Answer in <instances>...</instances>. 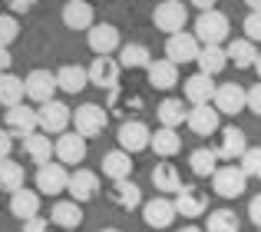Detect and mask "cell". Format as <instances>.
<instances>
[{
  "instance_id": "28",
  "label": "cell",
  "mask_w": 261,
  "mask_h": 232,
  "mask_svg": "<svg viewBox=\"0 0 261 232\" xmlns=\"http://www.w3.org/2000/svg\"><path fill=\"white\" fill-rule=\"evenodd\" d=\"M129 173H133V156H129V153H122V149H113V153L102 156V176H109L113 182L129 179Z\"/></svg>"
},
{
  "instance_id": "11",
  "label": "cell",
  "mask_w": 261,
  "mask_h": 232,
  "mask_svg": "<svg viewBox=\"0 0 261 232\" xmlns=\"http://www.w3.org/2000/svg\"><path fill=\"white\" fill-rule=\"evenodd\" d=\"M89 83L93 86H99V90H119V73H122V66H119V60H113V57H96L93 63H89Z\"/></svg>"
},
{
  "instance_id": "52",
  "label": "cell",
  "mask_w": 261,
  "mask_h": 232,
  "mask_svg": "<svg viewBox=\"0 0 261 232\" xmlns=\"http://www.w3.org/2000/svg\"><path fill=\"white\" fill-rule=\"evenodd\" d=\"M99 232H119V229H99Z\"/></svg>"
},
{
  "instance_id": "45",
  "label": "cell",
  "mask_w": 261,
  "mask_h": 232,
  "mask_svg": "<svg viewBox=\"0 0 261 232\" xmlns=\"http://www.w3.org/2000/svg\"><path fill=\"white\" fill-rule=\"evenodd\" d=\"M10 149H13V136L7 129H0V159H10Z\"/></svg>"
},
{
  "instance_id": "5",
  "label": "cell",
  "mask_w": 261,
  "mask_h": 232,
  "mask_svg": "<svg viewBox=\"0 0 261 232\" xmlns=\"http://www.w3.org/2000/svg\"><path fill=\"white\" fill-rule=\"evenodd\" d=\"M109 110H102L99 103H83L73 110V126H76L80 136H86V140H93V136H99L102 129H106L109 123Z\"/></svg>"
},
{
  "instance_id": "51",
  "label": "cell",
  "mask_w": 261,
  "mask_h": 232,
  "mask_svg": "<svg viewBox=\"0 0 261 232\" xmlns=\"http://www.w3.org/2000/svg\"><path fill=\"white\" fill-rule=\"evenodd\" d=\"M178 232H205V229H198V226H185V229H178Z\"/></svg>"
},
{
  "instance_id": "27",
  "label": "cell",
  "mask_w": 261,
  "mask_h": 232,
  "mask_svg": "<svg viewBox=\"0 0 261 232\" xmlns=\"http://www.w3.org/2000/svg\"><path fill=\"white\" fill-rule=\"evenodd\" d=\"M10 213L17 216V219H37L40 216V193H30V189H17V193L10 196Z\"/></svg>"
},
{
  "instance_id": "25",
  "label": "cell",
  "mask_w": 261,
  "mask_h": 232,
  "mask_svg": "<svg viewBox=\"0 0 261 232\" xmlns=\"http://www.w3.org/2000/svg\"><path fill=\"white\" fill-rule=\"evenodd\" d=\"M146 73H149V86H155V90H172L178 83V66L172 60H152Z\"/></svg>"
},
{
  "instance_id": "21",
  "label": "cell",
  "mask_w": 261,
  "mask_h": 232,
  "mask_svg": "<svg viewBox=\"0 0 261 232\" xmlns=\"http://www.w3.org/2000/svg\"><path fill=\"white\" fill-rule=\"evenodd\" d=\"M63 24L70 30H89L96 24V10L89 7V0H66L63 4Z\"/></svg>"
},
{
  "instance_id": "31",
  "label": "cell",
  "mask_w": 261,
  "mask_h": 232,
  "mask_svg": "<svg viewBox=\"0 0 261 232\" xmlns=\"http://www.w3.org/2000/svg\"><path fill=\"white\" fill-rule=\"evenodd\" d=\"M27 97V86L20 77H13V73H0V106H20Z\"/></svg>"
},
{
  "instance_id": "38",
  "label": "cell",
  "mask_w": 261,
  "mask_h": 232,
  "mask_svg": "<svg viewBox=\"0 0 261 232\" xmlns=\"http://www.w3.org/2000/svg\"><path fill=\"white\" fill-rule=\"evenodd\" d=\"M205 232H238V216L231 209H215V213H208Z\"/></svg>"
},
{
  "instance_id": "3",
  "label": "cell",
  "mask_w": 261,
  "mask_h": 232,
  "mask_svg": "<svg viewBox=\"0 0 261 232\" xmlns=\"http://www.w3.org/2000/svg\"><path fill=\"white\" fill-rule=\"evenodd\" d=\"M152 24H155V30L169 33V37L182 33L185 24H189V7H182V0H162L152 10Z\"/></svg>"
},
{
  "instance_id": "10",
  "label": "cell",
  "mask_w": 261,
  "mask_h": 232,
  "mask_svg": "<svg viewBox=\"0 0 261 232\" xmlns=\"http://www.w3.org/2000/svg\"><path fill=\"white\" fill-rule=\"evenodd\" d=\"M86 43L96 57H109V53H116L122 47V37L113 24H93L86 30Z\"/></svg>"
},
{
  "instance_id": "29",
  "label": "cell",
  "mask_w": 261,
  "mask_h": 232,
  "mask_svg": "<svg viewBox=\"0 0 261 232\" xmlns=\"http://www.w3.org/2000/svg\"><path fill=\"white\" fill-rule=\"evenodd\" d=\"M155 116H159V123H162L166 129H175V126H182V123H185L189 106H185L182 100H175V97H166L159 106H155Z\"/></svg>"
},
{
  "instance_id": "37",
  "label": "cell",
  "mask_w": 261,
  "mask_h": 232,
  "mask_svg": "<svg viewBox=\"0 0 261 232\" xmlns=\"http://www.w3.org/2000/svg\"><path fill=\"white\" fill-rule=\"evenodd\" d=\"M189 169H192L195 176H215V169H218V156H215V149H208V146L195 149V153L189 156Z\"/></svg>"
},
{
  "instance_id": "8",
  "label": "cell",
  "mask_w": 261,
  "mask_h": 232,
  "mask_svg": "<svg viewBox=\"0 0 261 232\" xmlns=\"http://www.w3.org/2000/svg\"><path fill=\"white\" fill-rule=\"evenodd\" d=\"M4 129L10 136H17V140H27V136H33L40 129V123H37V110L33 106H10V110L4 113Z\"/></svg>"
},
{
  "instance_id": "53",
  "label": "cell",
  "mask_w": 261,
  "mask_h": 232,
  "mask_svg": "<svg viewBox=\"0 0 261 232\" xmlns=\"http://www.w3.org/2000/svg\"><path fill=\"white\" fill-rule=\"evenodd\" d=\"M258 232H261V229H258Z\"/></svg>"
},
{
  "instance_id": "19",
  "label": "cell",
  "mask_w": 261,
  "mask_h": 232,
  "mask_svg": "<svg viewBox=\"0 0 261 232\" xmlns=\"http://www.w3.org/2000/svg\"><path fill=\"white\" fill-rule=\"evenodd\" d=\"M245 149H248V136H245V129L225 126L222 129V140H218V146H215V156H218V159L235 163V159H242V156H245Z\"/></svg>"
},
{
  "instance_id": "4",
  "label": "cell",
  "mask_w": 261,
  "mask_h": 232,
  "mask_svg": "<svg viewBox=\"0 0 261 232\" xmlns=\"http://www.w3.org/2000/svg\"><path fill=\"white\" fill-rule=\"evenodd\" d=\"M212 189L222 199H238L248 189V176L242 173V166H218L215 176H212Z\"/></svg>"
},
{
  "instance_id": "24",
  "label": "cell",
  "mask_w": 261,
  "mask_h": 232,
  "mask_svg": "<svg viewBox=\"0 0 261 232\" xmlns=\"http://www.w3.org/2000/svg\"><path fill=\"white\" fill-rule=\"evenodd\" d=\"M109 199L116 202V206L119 209H139L142 206V189L136 186L133 179H119V182H113V186H109Z\"/></svg>"
},
{
  "instance_id": "6",
  "label": "cell",
  "mask_w": 261,
  "mask_h": 232,
  "mask_svg": "<svg viewBox=\"0 0 261 232\" xmlns=\"http://www.w3.org/2000/svg\"><path fill=\"white\" fill-rule=\"evenodd\" d=\"M212 106L222 116H238L242 110H248V90L242 83H218Z\"/></svg>"
},
{
  "instance_id": "15",
  "label": "cell",
  "mask_w": 261,
  "mask_h": 232,
  "mask_svg": "<svg viewBox=\"0 0 261 232\" xmlns=\"http://www.w3.org/2000/svg\"><path fill=\"white\" fill-rule=\"evenodd\" d=\"M175 202L166 199V196H155V199L142 202V222H146L149 229H169L175 219Z\"/></svg>"
},
{
  "instance_id": "46",
  "label": "cell",
  "mask_w": 261,
  "mask_h": 232,
  "mask_svg": "<svg viewBox=\"0 0 261 232\" xmlns=\"http://www.w3.org/2000/svg\"><path fill=\"white\" fill-rule=\"evenodd\" d=\"M248 219L255 222V226L261 229V196H255V199L248 202Z\"/></svg>"
},
{
  "instance_id": "20",
  "label": "cell",
  "mask_w": 261,
  "mask_h": 232,
  "mask_svg": "<svg viewBox=\"0 0 261 232\" xmlns=\"http://www.w3.org/2000/svg\"><path fill=\"white\" fill-rule=\"evenodd\" d=\"M215 77H208V73H192L189 80H185V100H189L192 106H202V103H212L215 100Z\"/></svg>"
},
{
  "instance_id": "48",
  "label": "cell",
  "mask_w": 261,
  "mask_h": 232,
  "mask_svg": "<svg viewBox=\"0 0 261 232\" xmlns=\"http://www.w3.org/2000/svg\"><path fill=\"white\" fill-rule=\"evenodd\" d=\"M215 4H218V0H192V7H198V10H215Z\"/></svg>"
},
{
  "instance_id": "33",
  "label": "cell",
  "mask_w": 261,
  "mask_h": 232,
  "mask_svg": "<svg viewBox=\"0 0 261 232\" xmlns=\"http://www.w3.org/2000/svg\"><path fill=\"white\" fill-rule=\"evenodd\" d=\"M225 53H228V63L242 66V70L255 66V60H258V50H255V43H251V40H245V37H242V40H228Z\"/></svg>"
},
{
  "instance_id": "47",
  "label": "cell",
  "mask_w": 261,
  "mask_h": 232,
  "mask_svg": "<svg viewBox=\"0 0 261 232\" xmlns=\"http://www.w3.org/2000/svg\"><path fill=\"white\" fill-rule=\"evenodd\" d=\"M10 63H13L10 47H0V73H10Z\"/></svg>"
},
{
  "instance_id": "30",
  "label": "cell",
  "mask_w": 261,
  "mask_h": 232,
  "mask_svg": "<svg viewBox=\"0 0 261 232\" xmlns=\"http://www.w3.org/2000/svg\"><path fill=\"white\" fill-rule=\"evenodd\" d=\"M198 73H208V77H218V73L228 66V53L225 47H202L198 50Z\"/></svg>"
},
{
  "instance_id": "39",
  "label": "cell",
  "mask_w": 261,
  "mask_h": 232,
  "mask_svg": "<svg viewBox=\"0 0 261 232\" xmlns=\"http://www.w3.org/2000/svg\"><path fill=\"white\" fill-rule=\"evenodd\" d=\"M238 166H242V173L248 176V179H261V146L245 149V156L238 159Z\"/></svg>"
},
{
  "instance_id": "44",
  "label": "cell",
  "mask_w": 261,
  "mask_h": 232,
  "mask_svg": "<svg viewBox=\"0 0 261 232\" xmlns=\"http://www.w3.org/2000/svg\"><path fill=\"white\" fill-rule=\"evenodd\" d=\"M7 7H10V13L17 17V13H30L33 7H37V0H4Z\"/></svg>"
},
{
  "instance_id": "32",
  "label": "cell",
  "mask_w": 261,
  "mask_h": 232,
  "mask_svg": "<svg viewBox=\"0 0 261 232\" xmlns=\"http://www.w3.org/2000/svg\"><path fill=\"white\" fill-rule=\"evenodd\" d=\"M27 182V173H23V163L17 159H0V189L4 193H17V189H23Z\"/></svg>"
},
{
  "instance_id": "16",
  "label": "cell",
  "mask_w": 261,
  "mask_h": 232,
  "mask_svg": "<svg viewBox=\"0 0 261 232\" xmlns=\"http://www.w3.org/2000/svg\"><path fill=\"white\" fill-rule=\"evenodd\" d=\"M185 123H189V129L195 136H215L218 126H222V113L212 103H202V106H192L189 116H185Z\"/></svg>"
},
{
  "instance_id": "23",
  "label": "cell",
  "mask_w": 261,
  "mask_h": 232,
  "mask_svg": "<svg viewBox=\"0 0 261 232\" xmlns=\"http://www.w3.org/2000/svg\"><path fill=\"white\" fill-rule=\"evenodd\" d=\"M50 222H53V226H60V229H80V226H83V206H80V202H73V199L53 202Z\"/></svg>"
},
{
  "instance_id": "49",
  "label": "cell",
  "mask_w": 261,
  "mask_h": 232,
  "mask_svg": "<svg viewBox=\"0 0 261 232\" xmlns=\"http://www.w3.org/2000/svg\"><path fill=\"white\" fill-rule=\"evenodd\" d=\"M245 4L251 7V13H255V10H261V0H245Z\"/></svg>"
},
{
  "instance_id": "35",
  "label": "cell",
  "mask_w": 261,
  "mask_h": 232,
  "mask_svg": "<svg viewBox=\"0 0 261 232\" xmlns=\"http://www.w3.org/2000/svg\"><path fill=\"white\" fill-rule=\"evenodd\" d=\"M149 149H155V156L169 159V156H175L178 149H182V140H178V133H175V129L159 126V129L152 133V140H149Z\"/></svg>"
},
{
  "instance_id": "22",
  "label": "cell",
  "mask_w": 261,
  "mask_h": 232,
  "mask_svg": "<svg viewBox=\"0 0 261 232\" xmlns=\"http://www.w3.org/2000/svg\"><path fill=\"white\" fill-rule=\"evenodd\" d=\"M57 86H60L63 93H70V97L83 93L86 86H89V73H86V66H80V63H66V66H60V70H57Z\"/></svg>"
},
{
  "instance_id": "26",
  "label": "cell",
  "mask_w": 261,
  "mask_h": 232,
  "mask_svg": "<svg viewBox=\"0 0 261 232\" xmlns=\"http://www.w3.org/2000/svg\"><path fill=\"white\" fill-rule=\"evenodd\" d=\"M23 153L30 156L37 166H43V163H53V156H57V146H53V140L46 133H33L23 140Z\"/></svg>"
},
{
  "instance_id": "41",
  "label": "cell",
  "mask_w": 261,
  "mask_h": 232,
  "mask_svg": "<svg viewBox=\"0 0 261 232\" xmlns=\"http://www.w3.org/2000/svg\"><path fill=\"white\" fill-rule=\"evenodd\" d=\"M245 40H251V43L261 40V10H255V13L245 17Z\"/></svg>"
},
{
  "instance_id": "13",
  "label": "cell",
  "mask_w": 261,
  "mask_h": 232,
  "mask_svg": "<svg viewBox=\"0 0 261 232\" xmlns=\"http://www.w3.org/2000/svg\"><path fill=\"white\" fill-rule=\"evenodd\" d=\"M53 146H57V163H63V166H80L86 159V136H80L76 129L73 133L66 129L63 136H57Z\"/></svg>"
},
{
  "instance_id": "36",
  "label": "cell",
  "mask_w": 261,
  "mask_h": 232,
  "mask_svg": "<svg viewBox=\"0 0 261 232\" xmlns=\"http://www.w3.org/2000/svg\"><path fill=\"white\" fill-rule=\"evenodd\" d=\"M152 186H155V193H178V189H182V176H178L175 166L159 163V166L152 169Z\"/></svg>"
},
{
  "instance_id": "18",
  "label": "cell",
  "mask_w": 261,
  "mask_h": 232,
  "mask_svg": "<svg viewBox=\"0 0 261 232\" xmlns=\"http://www.w3.org/2000/svg\"><path fill=\"white\" fill-rule=\"evenodd\" d=\"M66 193H70L73 202H89L96 199V193H99V176L93 173V169H76V173H70V186H66Z\"/></svg>"
},
{
  "instance_id": "1",
  "label": "cell",
  "mask_w": 261,
  "mask_h": 232,
  "mask_svg": "<svg viewBox=\"0 0 261 232\" xmlns=\"http://www.w3.org/2000/svg\"><path fill=\"white\" fill-rule=\"evenodd\" d=\"M195 40L202 47H222L225 40H228L231 27H228V17H225L222 10H205L195 17Z\"/></svg>"
},
{
  "instance_id": "42",
  "label": "cell",
  "mask_w": 261,
  "mask_h": 232,
  "mask_svg": "<svg viewBox=\"0 0 261 232\" xmlns=\"http://www.w3.org/2000/svg\"><path fill=\"white\" fill-rule=\"evenodd\" d=\"M248 110L255 116H261V80L255 86H248Z\"/></svg>"
},
{
  "instance_id": "14",
  "label": "cell",
  "mask_w": 261,
  "mask_h": 232,
  "mask_svg": "<svg viewBox=\"0 0 261 232\" xmlns=\"http://www.w3.org/2000/svg\"><path fill=\"white\" fill-rule=\"evenodd\" d=\"M23 86H27V97H30L33 103H50L53 93L60 90L57 73H50V70H30L23 77Z\"/></svg>"
},
{
  "instance_id": "12",
  "label": "cell",
  "mask_w": 261,
  "mask_h": 232,
  "mask_svg": "<svg viewBox=\"0 0 261 232\" xmlns=\"http://www.w3.org/2000/svg\"><path fill=\"white\" fill-rule=\"evenodd\" d=\"M198 50H202V43L195 40V33H172V37L166 40V60H172V63H195L198 60Z\"/></svg>"
},
{
  "instance_id": "40",
  "label": "cell",
  "mask_w": 261,
  "mask_h": 232,
  "mask_svg": "<svg viewBox=\"0 0 261 232\" xmlns=\"http://www.w3.org/2000/svg\"><path fill=\"white\" fill-rule=\"evenodd\" d=\"M20 37V24L13 13H0V47H10Z\"/></svg>"
},
{
  "instance_id": "50",
  "label": "cell",
  "mask_w": 261,
  "mask_h": 232,
  "mask_svg": "<svg viewBox=\"0 0 261 232\" xmlns=\"http://www.w3.org/2000/svg\"><path fill=\"white\" fill-rule=\"evenodd\" d=\"M251 70L258 73V80H261V53H258V60H255V66H251Z\"/></svg>"
},
{
  "instance_id": "34",
  "label": "cell",
  "mask_w": 261,
  "mask_h": 232,
  "mask_svg": "<svg viewBox=\"0 0 261 232\" xmlns=\"http://www.w3.org/2000/svg\"><path fill=\"white\" fill-rule=\"evenodd\" d=\"M149 63H152L149 47H142V43H122L119 47V66L122 70H139V66L149 70Z\"/></svg>"
},
{
  "instance_id": "43",
  "label": "cell",
  "mask_w": 261,
  "mask_h": 232,
  "mask_svg": "<svg viewBox=\"0 0 261 232\" xmlns=\"http://www.w3.org/2000/svg\"><path fill=\"white\" fill-rule=\"evenodd\" d=\"M23 232H53V222H50V219H40V216H37V219H27V222H23Z\"/></svg>"
},
{
  "instance_id": "9",
  "label": "cell",
  "mask_w": 261,
  "mask_h": 232,
  "mask_svg": "<svg viewBox=\"0 0 261 232\" xmlns=\"http://www.w3.org/2000/svg\"><path fill=\"white\" fill-rule=\"evenodd\" d=\"M66 186H70V173H66L63 163H43V166L37 169V193H46V196H60L66 193Z\"/></svg>"
},
{
  "instance_id": "2",
  "label": "cell",
  "mask_w": 261,
  "mask_h": 232,
  "mask_svg": "<svg viewBox=\"0 0 261 232\" xmlns=\"http://www.w3.org/2000/svg\"><path fill=\"white\" fill-rule=\"evenodd\" d=\"M37 123H40V133L46 136H63L66 126L73 123V110L60 100H50V103H40L37 106Z\"/></svg>"
},
{
  "instance_id": "17",
  "label": "cell",
  "mask_w": 261,
  "mask_h": 232,
  "mask_svg": "<svg viewBox=\"0 0 261 232\" xmlns=\"http://www.w3.org/2000/svg\"><path fill=\"white\" fill-rule=\"evenodd\" d=\"M175 213L182 216V219H198V216H205V209H208V199H205L202 189L195 186H182L175 193Z\"/></svg>"
},
{
  "instance_id": "7",
  "label": "cell",
  "mask_w": 261,
  "mask_h": 232,
  "mask_svg": "<svg viewBox=\"0 0 261 232\" xmlns=\"http://www.w3.org/2000/svg\"><path fill=\"white\" fill-rule=\"evenodd\" d=\"M149 140H152V129L146 126L142 120H126L119 126V133H116V143H119L122 153H142V149H149Z\"/></svg>"
}]
</instances>
